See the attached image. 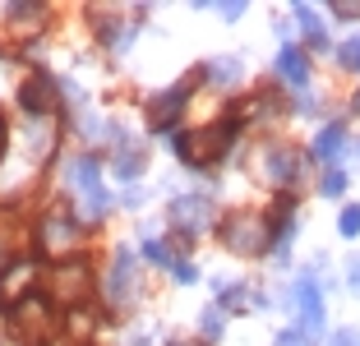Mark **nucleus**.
<instances>
[{
	"label": "nucleus",
	"mask_w": 360,
	"mask_h": 346,
	"mask_svg": "<svg viewBox=\"0 0 360 346\" xmlns=\"http://www.w3.org/2000/svg\"><path fill=\"white\" fill-rule=\"evenodd\" d=\"M28 148H32V158H46V153H51V125H37V120H32V129H28Z\"/></svg>",
	"instance_id": "6ab92c4d"
},
{
	"label": "nucleus",
	"mask_w": 360,
	"mask_h": 346,
	"mask_svg": "<svg viewBox=\"0 0 360 346\" xmlns=\"http://www.w3.org/2000/svg\"><path fill=\"white\" fill-rule=\"evenodd\" d=\"M338 231L347 236V241H351V236H360V208H356V203H351V208H342V222H338Z\"/></svg>",
	"instance_id": "412c9836"
},
{
	"label": "nucleus",
	"mask_w": 360,
	"mask_h": 346,
	"mask_svg": "<svg viewBox=\"0 0 360 346\" xmlns=\"http://www.w3.org/2000/svg\"><path fill=\"white\" fill-rule=\"evenodd\" d=\"M37 241H42V250L46 254H70L79 245V222L70 217V212H46L42 217V226H37Z\"/></svg>",
	"instance_id": "423d86ee"
},
{
	"label": "nucleus",
	"mask_w": 360,
	"mask_h": 346,
	"mask_svg": "<svg viewBox=\"0 0 360 346\" xmlns=\"http://www.w3.org/2000/svg\"><path fill=\"white\" fill-rule=\"evenodd\" d=\"M171 222H176L185 236H194V231H203L212 222V203L203 199V194H185V199L171 203Z\"/></svg>",
	"instance_id": "6e6552de"
},
{
	"label": "nucleus",
	"mask_w": 360,
	"mask_h": 346,
	"mask_svg": "<svg viewBox=\"0 0 360 346\" xmlns=\"http://www.w3.org/2000/svg\"><path fill=\"white\" fill-rule=\"evenodd\" d=\"M10 323H14V333H19L23 342H37V337L46 333V305L37 300V295H23V300L14 305Z\"/></svg>",
	"instance_id": "1a4fd4ad"
},
{
	"label": "nucleus",
	"mask_w": 360,
	"mask_h": 346,
	"mask_svg": "<svg viewBox=\"0 0 360 346\" xmlns=\"http://www.w3.org/2000/svg\"><path fill=\"white\" fill-rule=\"evenodd\" d=\"M125 346H153V337H134V342H125Z\"/></svg>",
	"instance_id": "2f4dec72"
},
{
	"label": "nucleus",
	"mask_w": 360,
	"mask_h": 346,
	"mask_svg": "<svg viewBox=\"0 0 360 346\" xmlns=\"http://www.w3.org/2000/svg\"><path fill=\"white\" fill-rule=\"evenodd\" d=\"M222 241H226L231 254H264L268 226H264V217H255V212H236V217H226Z\"/></svg>",
	"instance_id": "7ed1b4c3"
},
{
	"label": "nucleus",
	"mask_w": 360,
	"mask_h": 346,
	"mask_svg": "<svg viewBox=\"0 0 360 346\" xmlns=\"http://www.w3.org/2000/svg\"><path fill=\"white\" fill-rule=\"evenodd\" d=\"M70 185H75V189H79V199H84V222H97L106 208H111V199H106L102 180H97V162H93V158L70 162Z\"/></svg>",
	"instance_id": "f03ea898"
},
{
	"label": "nucleus",
	"mask_w": 360,
	"mask_h": 346,
	"mask_svg": "<svg viewBox=\"0 0 360 346\" xmlns=\"http://www.w3.org/2000/svg\"><path fill=\"white\" fill-rule=\"evenodd\" d=\"M139 171H143V148H125L120 143V153H116V176L120 180H129V176H139Z\"/></svg>",
	"instance_id": "dca6fc26"
},
{
	"label": "nucleus",
	"mask_w": 360,
	"mask_h": 346,
	"mask_svg": "<svg viewBox=\"0 0 360 346\" xmlns=\"http://www.w3.org/2000/svg\"><path fill=\"white\" fill-rule=\"evenodd\" d=\"M240 74H245V65L236 60V56H217V60H208V79L212 84H240Z\"/></svg>",
	"instance_id": "4468645a"
},
{
	"label": "nucleus",
	"mask_w": 360,
	"mask_h": 346,
	"mask_svg": "<svg viewBox=\"0 0 360 346\" xmlns=\"http://www.w3.org/2000/svg\"><path fill=\"white\" fill-rule=\"evenodd\" d=\"M356 111H360V97H356Z\"/></svg>",
	"instance_id": "72a5a7b5"
},
{
	"label": "nucleus",
	"mask_w": 360,
	"mask_h": 346,
	"mask_svg": "<svg viewBox=\"0 0 360 346\" xmlns=\"http://www.w3.org/2000/svg\"><path fill=\"white\" fill-rule=\"evenodd\" d=\"M143 254H148L153 263H171V268H176V254H171L162 241H148V245H143Z\"/></svg>",
	"instance_id": "4be33fe9"
},
{
	"label": "nucleus",
	"mask_w": 360,
	"mask_h": 346,
	"mask_svg": "<svg viewBox=\"0 0 360 346\" xmlns=\"http://www.w3.org/2000/svg\"><path fill=\"white\" fill-rule=\"evenodd\" d=\"M333 346H360V333H351V328H342V333L333 337Z\"/></svg>",
	"instance_id": "bb28decb"
},
{
	"label": "nucleus",
	"mask_w": 360,
	"mask_h": 346,
	"mask_svg": "<svg viewBox=\"0 0 360 346\" xmlns=\"http://www.w3.org/2000/svg\"><path fill=\"white\" fill-rule=\"evenodd\" d=\"M19 102H23V111H28L32 120H37V115H51V111H56V79H46V74H32L28 84H23Z\"/></svg>",
	"instance_id": "9d476101"
},
{
	"label": "nucleus",
	"mask_w": 360,
	"mask_h": 346,
	"mask_svg": "<svg viewBox=\"0 0 360 346\" xmlns=\"http://www.w3.org/2000/svg\"><path fill=\"white\" fill-rule=\"evenodd\" d=\"M46 286H51V295L60 305H79V300H84V291H88V268L79 259H60L51 268V277H46Z\"/></svg>",
	"instance_id": "39448f33"
},
{
	"label": "nucleus",
	"mask_w": 360,
	"mask_h": 346,
	"mask_svg": "<svg viewBox=\"0 0 360 346\" xmlns=\"http://www.w3.org/2000/svg\"><path fill=\"white\" fill-rule=\"evenodd\" d=\"M296 153H273V158H268V176L273 180H282V185H291V180H296Z\"/></svg>",
	"instance_id": "f3484780"
},
{
	"label": "nucleus",
	"mask_w": 360,
	"mask_h": 346,
	"mask_svg": "<svg viewBox=\"0 0 360 346\" xmlns=\"http://www.w3.org/2000/svg\"><path fill=\"white\" fill-rule=\"evenodd\" d=\"M333 14H338V19H356L360 5H333Z\"/></svg>",
	"instance_id": "c756f323"
},
{
	"label": "nucleus",
	"mask_w": 360,
	"mask_h": 346,
	"mask_svg": "<svg viewBox=\"0 0 360 346\" xmlns=\"http://www.w3.org/2000/svg\"><path fill=\"white\" fill-rule=\"evenodd\" d=\"M180 346H190V342H180Z\"/></svg>",
	"instance_id": "c9c22d12"
},
{
	"label": "nucleus",
	"mask_w": 360,
	"mask_h": 346,
	"mask_svg": "<svg viewBox=\"0 0 360 346\" xmlns=\"http://www.w3.org/2000/svg\"><path fill=\"white\" fill-rule=\"evenodd\" d=\"M185 97H190V84H180V88H171V93L153 97V106H148V120H153V129H167L171 120L180 115V106H185Z\"/></svg>",
	"instance_id": "9b49d317"
},
{
	"label": "nucleus",
	"mask_w": 360,
	"mask_h": 346,
	"mask_svg": "<svg viewBox=\"0 0 360 346\" xmlns=\"http://www.w3.org/2000/svg\"><path fill=\"white\" fill-rule=\"evenodd\" d=\"M176 277H180V282H194L199 273H194V263H176Z\"/></svg>",
	"instance_id": "cd10ccee"
},
{
	"label": "nucleus",
	"mask_w": 360,
	"mask_h": 346,
	"mask_svg": "<svg viewBox=\"0 0 360 346\" xmlns=\"http://www.w3.org/2000/svg\"><path fill=\"white\" fill-rule=\"evenodd\" d=\"M222 305H231V309H240V305H250V295H245V286H222Z\"/></svg>",
	"instance_id": "5701e85b"
},
{
	"label": "nucleus",
	"mask_w": 360,
	"mask_h": 346,
	"mask_svg": "<svg viewBox=\"0 0 360 346\" xmlns=\"http://www.w3.org/2000/svg\"><path fill=\"white\" fill-rule=\"evenodd\" d=\"M0 158H5V129H0Z\"/></svg>",
	"instance_id": "473e14b6"
},
{
	"label": "nucleus",
	"mask_w": 360,
	"mask_h": 346,
	"mask_svg": "<svg viewBox=\"0 0 360 346\" xmlns=\"http://www.w3.org/2000/svg\"><path fill=\"white\" fill-rule=\"evenodd\" d=\"M277 74H282L291 88H305V79H309V65H305V56L296 51V46H286L282 56H277Z\"/></svg>",
	"instance_id": "f8f14e48"
},
{
	"label": "nucleus",
	"mask_w": 360,
	"mask_h": 346,
	"mask_svg": "<svg viewBox=\"0 0 360 346\" xmlns=\"http://www.w3.org/2000/svg\"><path fill=\"white\" fill-rule=\"evenodd\" d=\"M319 189H323V194H342V189H347V176H342V171H328Z\"/></svg>",
	"instance_id": "393cba45"
},
{
	"label": "nucleus",
	"mask_w": 360,
	"mask_h": 346,
	"mask_svg": "<svg viewBox=\"0 0 360 346\" xmlns=\"http://www.w3.org/2000/svg\"><path fill=\"white\" fill-rule=\"evenodd\" d=\"M291 14L300 19V28H305V37H309V42H314V46H323V23H319V14L309 10V5H296Z\"/></svg>",
	"instance_id": "a211bd4d"
},
{
	"label": "nucleus",
	"mask_w": 360,
	"mask_h": 346,
	"mask_svg": "<svg viewBox=\"0 0 360 346\" xmlns=\"http://www.w3.org/2000/svg\"><path fill=\"white\" fill-rule=\"evenodd\" d=\"M231 139H236V125H208V129H194V134H185L176 143V153L190 167H212L217 158H226V148H231Z\"/></svg>",
	"instance_id": "f257e3e1"
},
{
	"label": "nucleus",
	"mask_w": 360,
	"mask_h": 346,
	"mask_svg": "<svg viewBox=\"0 0 360 346\" xmlns=\"http://www.w3.org/2000/svg\"><path fill=\"white\" fill-rule=\"evenodd\" d=\"M32 273H37L32 263H14V268H5V273H0V295H10V300L19 305L23 300V286L32 282Z\"/></svg>",
	"instance_id": "ddd939ff"
},
{
	"label": "nucleus",
	"mask_w": 360,
	"mask_h": 346,
	"mask_svg": "<svg viewBox=\"0 0 360 346\" xmlns=\"http://www.w3.org/2000/svg\"><path fill=\"white\" fill-rule=\"evenodd\" d=\"M199 328H203V337H208V342H217V337H222V309H203Z\"/></svg>",
	"instance_id": "aec40b11"
},
{
	"label": "nucleus",
	"mask_w": 360,
	"mask_h": 346,
	"mask_svg": "<svg viewBox=\"0 0 360 346\" xmlns=\"http://www.w3.org/2000/svg\"><path fill=\"white\" fill-rule=\"evenodd\" d=\"M106 300L111 305L134 300V254L129 250H116V263H111V273H106Z\"/></svg>",
	"instance_id": "0eeeda50"
},
{
	"label": "nucleus",
	"mask_w": 360,
	"mask_h": 346,
	"mask_svg": "<svg viewBox=\"0 0 360 346\" xmlns=\"http://www.w3.org/2000/svg\"><path fill=\"white\" fill-rule=\"evenodd\" d=\"M286 300L296 305V314H300V333L305 337H319L323 333V295H319V282L314 273H305L296 286H291V295Z\"/></svg>",
	"instance_id": "20e7f679"
},
{
	"label": "nucleus",
	"mask_w": 360,
	"mask_h": 346,
	"mask_svg": "<svg viewBox=\"0 0 360 346\" xmlns=\"http://www.w3.org/2000/svg\"><path fill=\"white\" fill-rule=\"evenodd\" d=\"M277 346H309V337L300 333V328H286V333L277 337Z\"/></svg>",
	"instance_id": "a878e982"
},
{
	"label": "nucleus",
	"mask_w": 360,
	"mask_h": 346,
	"mask_svg": "<svg viewBox=\"0 0 360 346\" xmlns=\"http://www.w3.org/2000/svg\"><path fill=\"white\" fill-rule=\"evenodd\" d=\"M51 346H65V342H51Z\"/></svg>",
	"instance_id": "f704fd0d"
},
{
	"label": "nucleus",
	"mask_w": 360,
	"mask_h": 346,
	"mask_svg": "<svg viewBox=\"0 0 360 346\" xmlns=\"http://www.w3.org/2000/svg\"><path fill=\"white\" fill-rule=\"evenodd\" d=\"M217 14H222V19H240L245 5H217Z\"/></svg>",
	"instance_id": "c85d7f7f"
},
{
	"label": "nucleus",
	"mask_w": 360,
	"mask_h": 346,
	"mask_svg": "<svg viewBox=\"0 0 360 346\" xmlns=\"http://www.w3.org/2000/svg\"><path fill=\"white\" fill-rule=\"evenodd\" d=\"M347 277H351V286H356V291H360V259L351 263V273H347Z\"/></svg>",
	"instance_id": "7c9ffc66"
},
{
	"label": "nucleus",
	"mask_w": 360,
	"mask_h": 346,
	"mask_svg": "<svg viewBox=\"0 0 360 346\" xmlns=\"http://www.w3.org/2000/svg\"><path fill=\"white\" fill-rule=\"evenodd\" d=\"M338 56H342V65H351V70H360V37H351V42L342 46Z\"/></svg>",
	"instance_id": "b1692460"
},
{
	"label": "nucleus",
	"mask_w": 360,
	"mask_h": 346,
	"mask_svg": "<svg viewBox=\"0 0 360 346\" xmlns=\"http://www.w3.org/2000/svg\"><path fill=\"white\" fill-rule=\"evenodd\" d=\"M342 148H347V134H342V125H328L323 129V134L314 139V158H323V162H333L342 153Z\"/></svg>",
	"instance_id": "2eb2a0df"
}]
</instances>
